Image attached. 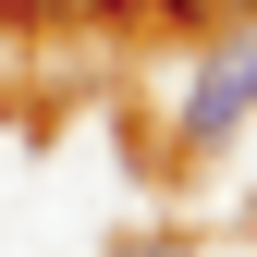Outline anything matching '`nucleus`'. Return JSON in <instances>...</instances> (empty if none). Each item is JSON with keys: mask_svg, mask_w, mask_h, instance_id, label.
Returning a JSON list of instances; mask_svg holds the SVG:
<instances>
[{"mask_svg": "<svg viewBox=\"0 0 257 257\" xmlns=\"http://www.w3.org/2000/svg\"><path fill=\"white\" fill-rule=\"evenodd\" d=\"M245 110H257V25H233V37L196 61V86H184V110H172V147H184V159L233 147V135H245Z\"/></svg>", "mask_w": 257, "mask_h": 257, "instance_id": "1", "label": "nucleus"}, {"mask_svg": "<svg viewBox=\"0 0 257 257\" xmlns=\"http://www.w3.org/2000/svg\"><path fill=\"white\" fill-rule=\"evenodd\" d=\"M135 13H159V25L196 37V25H233V13H257V0H135Z\"/></svg>", "mask_w": 257, "mask_h": 257, "instance_id": "2", "label": "nucleus"}, {"mask_svg": "<svg viewBox=\"0 0 257 257\" xmlns=\"http://www.w3.org/2000/svg\"><path fill=\"white\" fill-rule=\"evenodd\" d=\"M49 13H135V0H49Z\"/></svg>", "mask_w": 257, "mask_h": 257, "instance_id": "3", "label": "nucleus"}, {"mask_svg": "<svg viewBox=\"0 0 257 257\" xmlns=\"http://www.w3.org/2000/svg\"><path fill=\"white\" fill-rule=\"evenodd\" d=\"M110 257H184V245H110Z\"/></svg>", "mask_w": 257, "mask_h": 257, "instance_id": "4", "label": "nucleus"}, {"mask_svg": "<svg viewBox=\"0 0 257 257\" xmlns=\"http://www.w3.org/2000/svg\"><path fill=\"white\" fill-rule=\"evenodd\" d=\"M245 233H257V208H245Z\"/></svg>", "mask_w": 257, "mask_h": 257, "instance_id": "5", "label": "nucleus"}]
</instances>
